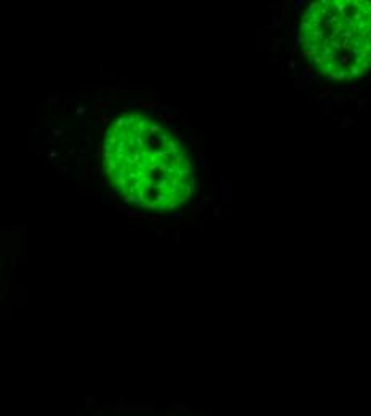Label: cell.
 I'll return each mask as SVG.
<instances>
[{
    "mask_svg": "<svg viewBox=\"0 0 371 416\" xmlns=\"http://www.w3.org/2000/svg\"><path fill=\"white\" fill-rule=\"evenodd\" d=\"M232 203V181L222 179L221 181V203L219 205H230Z\"/></svg>",
    "mask_w": 371,
    "mask_h": 416,
    "instance_id": "obj_1",
    "label": "cell"
},
{
    "mask_svg": "<svg viewBox=\"0 0 371 416\" xmlns=\"http://www.w3.org/2000/svg\"><path fill=\"white\" fill-rule=\"evenodd\" d=\"M331 5H334V10H336V15H338L339 18H347L349 16V8H347V5L344 3V0H334V2H331Z\"/></svg>",
    "mask_w": 371,
    "mask_h": 416,
    "instance_id": "obj_2",
    "label": "cell"
},
{
    "mask_svg": "<svg viewBox=\"0 0 371 416\" xmlns=\"http://www.w3.org/2000/svg\"><path fill=\"white\" fill-rule=\"evenodd\" d=\"M325 35H326V31L325 29H321V27H315L312 32L307 34V42H318V40H323L325 39Z\"/></svg>",
    "mask_w": 371,
    "mask_h": 416,
    "instance_id": "obj_3",
    "label": "cell"
},
{
    "mask_svg": "<svg viewBox=\"0 0 371 416\" xmlns=\"http://www.w3.org/2000/svg\"><path fill=\"white\" fill-rule=\"evenodd\" d=\"M165 151L170 154V157H174V156H176V154L179 152V143H178L176 139L170 138V139H168L166 143H165Z\"/></svg>",
    "mask_w": 371,
    "mask_h": 416,
    "instance_id": "obj_4",
    "label": "cell"
},
{
    "mask_svg": "<svg viewBox=\"0 0 371 416\" xmlns=\"http://www.w3.org/2000/svg\"><path fill=\"white\" fill-rule=\"evenodd\" d=\"M313 29H315V27L312 26V23H310V21H309V19H304L302 23H301L299 29H298V34H299V35H304V34L307 35L309 32H312Z\"/></svg>",
    "mask_w": 371,
    "mask_h": 416,
    "instance_id": "obj_5",
    "label": "cell"
},
{
    "mask_svg": "<svg viewBox=\"0 0 371 416\" xmlns=\"http://www.w3.org/2000/svg\"><path fill=\"white\" fill-rule=\"evenodd\" d=\"M328 75L331 77V80H344L346 77L349 75V72H347V69H342L341 67V69H334L333 72H330Z\"/></svg>",
    "mask_w": 371,
    "mask_h": 416,
    "instance_id": "obj_6",
    "label": "cell"
},
{
    "mask_svg": "<svg viewBox=\"0 0 371 416\" xmlns=\"http://www.w3.org/2000/svg\"><path fill=\"white\" fill-rule=\"evenodd\" d=\"M194 192H195V178L192 176V179H191V182L189 184H186L184 186V200H187V199H191V197L194 195Z\"/></svg>",
    "mask_w": 371,
    "mask_h": 416,
    "instance_id": "obj_7",
    "label": "cell"
},
{
    "mask_svg": "<svg viewBox=\"0 0 371 416\" xmlns=\"http://www.w3.org/2000/svg\"><path fill=\"white\" fill-rule=\"evenodd\" d=\"M147 146V138L143 135H135V149L136 151H143Z\"/></svg>",
    "mask_w": 371,
    "mask_h": 416,
    "instance_id": "obj_8",
    "label": "cell"
},
{
    "mask_svg": "<svg viewBox=\"0 0 371 416\" xmlns=\"http://www.w3.org/2000/svg\"><path fill=\"white\" fill-rule=\"evenodd\" d=\"M312 85V83L307 80V79H302V77H296L295 79V90H307Z\"/></svg>",
    "mask_w": 371,
    "mask_h": 416,
    "instance_id": "obj_9",
    "label": "cell"
},
{
    "mask_svg": "<svg viewBox=\"0 0 371 416\" xmlns=\"http://www.w3.org/2000/svg\"><path fill=\"white\" fill-rule=\"evenodd\" d=\"M170 179H171L170 176L163 174L162 178H160V179H158V181L155 182V189H160V192H163L165 189H166L168 186H170Z\"/></svg>",
    "mask_w": 371,
    "mask_h": 416,
    "instance_id": "obj_10",
    "label": "cell"
},
{
    "mask_svg": "<svg viewBox=\"0 0 371 416\" xmlns=\"http://www.w3.org/2000/svg\"><path fill=\"white\" fill-rule=\"evenodd\" d=\"M352 125H354V118L351 115H342L339 118V128L346 130V128H351Z\"/></svg>",
    "mask_w": 371,
    "mask_h": 416,
    "instance_id": "obj_11",
    "label": "cell"
},
{
    "mask_svg": "<svg viewBox=\"0 0 371 416\" xmlns=\"http://www.w3.org/2000/svg\"><path fill=\"white\" fill-rule=\"evenodd\" d=\"M154 156H155L158 159V162H170L171 157H170V154H168L165 149H154Z\"/></svg>",
    "mask_w": 371,
    "mask_h": 416,
    "instance_id": "obj_12",
    "label": "cell"
},
{
    "mask_svg": "<svg viewBox=\"0 0 371 416\" xmlns=\"http://www.w3.org/2000/svg\"><path fill=\"white\" fill-rule=\"evenodd\" d=\"M168 200V197L163 194V192H160V194H154V202L157 203V205H160L162 208H165V203Z\"/></svg>",
    "mask_w": 371,
    "mask_h": 416,
    "instance_id": "obj_13",
    "label": "cell"
},
{
    "mask_svg": "<svg viewBox=\"0 0 371 416\" xmlns=\"http://www.w3.org/2000/svg\"><path fill=\"white\" fill-rule=\"evenodd\" d=\"M147 192L144 191V189H139V191L136 192V199H138V202H139V205H144V203H147L149 202V199H147Z\"/></svg>",
    "mask_w": 371,
    "mask_h": 416,
    "instance_id": "obj_14",
    "label": "cell"
},
{
    "mask_svg": "<svg viewBox=\"0 0 371 416\" xmlns=\"http://www.w3.org/2000/svg\"><path fill=\"white\" fill-rule=\"evenodd\" d=\"M336 69V62H325L323 64V67H321L320 70H321V75H328L330 72H333V70Z\"/></svg>",
    "mask_w": 371,
    "mask_h": 416,
    "instance_id": "obj_15",
    "label": "cell"
},
{
    "mask_svg": "<svg viewBox=\"0 0 371 416\" xmlns=\"http://www.w3.org/2000/svg\"><path fill=\"white\" fill-rule=\"evenodd\" d=\"M309 21L312 23V26H313V27H318V26L321 24V16L318 15V11H315V13H310V15H309Z\"/></svg>",
    "mask_w": 371,
    "mask_h": 416,
    "instance_id": "obj_16",
    "label": "cell"
},
{
    "mask_svg": "<svg viewBox=\"0 0 371 416\" xmlns=\"http://www.w3.org/2000/svg\"><path fill=\"white\" fill-rule=\"evenodd\" d=\"M125 215H127L128 218H139V219H150V216H149V215L139 213V211H131V210H128Z\"/></svg>",
    "mask_w": 371,
    "mask_h": 416,
    "instance_id": "obj_17",
    "label": "cell"
},
{
    "mask_svg": "<svg viewBox=\"0 0 371 416\" xmlns=\"http://www.w3.org/2000/svg\"><path fill=\"white\" fill-rule=\"evenodd\" d=\"M349 16H351V18L355 21V24H357V23H360V21H363V19H369V18H366L365 15H363V13H362L360 10H354V11H352V15H349Z\"/></svg>",
    "mask_w": 371,
    "mask_h": 416,
    "instance_id": "obj_18",
    "label": "cell"
},
{
    "mask_svg": "<svg viewBox=\"0 0 371 416\" xmlns=\"http://www.w3.org/2000/svg\"><path fill=\"white\" fill-rule=\"evenodd\" d=\"M339 37L342 39V40H354V37H355V32L354 31H351V29H344L341 32V35Z\"/></svg>",
    "mask_w": 371,
    "mask_h": 416,
    "instance_id": "obj_19",
    "label": "cell"
},
{
    "mask_svg": "<svg viewBox=\"0 0 371 416\" xmlns=\"http://www.w3.org/2000/svg\"><path fill=\"white\" fill-rule=\"evenodd\" d=\"M143 182H144V191L147 194H154V191H155V182H152V181H143Z\"/></svg>",
    "mask_w": 371,
    "mask_h": 416,
    "instance_id": "obj_20",
    "label": "cell"
},
{
    "mask_svg": "<svg viewBox=\"0 0 371 416\" xmlns=\"http://www.w3.org/2000/svg\"><path fill=\"white\" fill-rule=\"evenodd\" d=\"M283 24H285V21L280 18L278 15H275V13H274V15H272V26H274V27H282Z\"/></svg>",
    "mask_w": 371,
    "mask_h": 416,
    "instance_id": "obj_21",
    "label": "cell"
},
{
    "mask_svg": "<svg viewBox=\"0 0 371 416\" xmlns=\"http://www.w3.org/2000/svg\"><path fill=\"white\" fill-rule=\"evenodd\" d=\"M325 62H326V61L323 59V56H321V54H317V56H313V58H312V64L318 66L320 69L323 67V64H325Z\"/></svg>",
    "mask_w": 371,
    "mask_h": 416,
    "instance_id": "obj_22",
    "label": "cell"
},
{
    "mask_svg": "<svg viewBox=\"0 0 371 416\" xmlns=\"http://www.w3.org/2000/svg\"><path fill=\"white\" fill-rule=\"evenodd\" d=\"M222 210H224V207L218 203V205H214V207L211 208V215H213L214 218H221V216H222Z\"/></svg>",
    "mask_w": 371,
    "mask_h": 416,
    "instance_id": "obj_23",
    "label": "cell"
},
{
    "mask_svg": "<svg viewBox=\"0 0 371 416\" xmlns=\"http://www.w3.org/2000/svg\"><path fill=\"white\" fill-rule=\"evenodd\" d=\"M336 23H339V16L336 13H330L328 15V21H326V26H334Z\"/></svg>",
    "mask_w": 371,
    "mask_h": 416,
    "instance_id": "obj_24",
    "label": "cell"
},
{
    "mask_svg": "<svg viewBox=\"0 0 371 416\" xmlns=\"http://www.w3.org/2000/svg\"><path fill=\"white\" fill-rule=\"evenodd\" d=\"M123 202L125 203H133V205H139V202H138V199H136V195H130V194H127L123 197Z\"/></svg>",
    "mask_w": 371,
    "mask_h": 416,
    "instance_id": "obj_25",
    "label": "cell"
},
{
    "mask_svg": "<svg viewBox=\"0 0 371 416\" xmlns=\"http://www.w3.org/2000/svg\"><path fill=\"white\" fill-rule=\"evenodd\" d=\"M112 126H114V128H118V130L123 128V126H125V115H122V117H117V118H115V122L112 123Z\"/></svg>",
    "mask_w": 371,
    "mask_h": 416,
    "instance_id": "obj_26",
    "label": "cell"
},
{
    "mask_svg": "<svg viewBox=\"0 0 371 416\" xmlns=\"http://www.w3.org/2000/svg\"><path fill=\"white\" fill-rule=\"evenodd\" d=\"M194 207H195V210H197L198 213H203V211L206 210V203H203L202 200H195L194 202Z\"/></svg>",
    "mask_w": 371,
    "mask_h": 416,
    "instance_id": "obj_27",
    "label": "cell"
},
{
    "mask_svg": "<svg viewBox=\"0 0 371 416\" xmlns=\"http://www.w3.org/2000/svg\"><path fill=\"white\" fill-rule=\"evenodd\" d=\"M331 109H333V106L330 103H323V104H321V114H323V115H330L331 114Z\"/></svg>",
    "mask_w": 371,
    "mask_h": 416,
    "instance_id": "obj_28",
    "label": "cell"
},
{
    "mask_svg": "<svg viewBox=\"0 0 371 416\" xmlns=\"http://www.w3.org/2000/svg\"><path fill=\"white\" fill-rule=\"evenodd\" d=\"M141 207L146 208V210H160V208H162L160 205H157V203L154 202V200H152V202H147V203H144V205H141Z\"/></svg>",
    "mask_w": 371,
    "mask_h": 416,
    "instance_id": "obj_29",
    "label": "cell"
},
{
    "mask_svg": "<svg viewBox=\"0 0 371 416\" xmlns=\"http://www.w3.org/2000/svg\"><path fill=\"white\" fill-rule=\"evenodd\" d=\"M349 62H351V54H342L339 58V61H338V64L339 66H347Z\"/></svg>",
    "mask_w": 371,
    "mask_h": 416,
    "instance_id": "obj_30",
    "label": "cell"
},
{
    "mask_svg": "<svg viewBox=\"0 0 371 416\" xmlns=\"http://www.w3.org/2000/svg\"><path fill=\"white\" fill-rule=\"evenodd\" d=\"M368 104H369V99H358V104H357V107H358L360 112H363V111L368 107Z\"/></svg>",
    "mask_w": 371,
    "mask_h": 416,
    "instance_id": "obj_31",
    "label": "cell"
},
{
    "mask_svg": "<svg viewBox=\"0 0 371 416\" xmlns=\"http://www.w3.org/2000/svg\"><path fill=\"white\" fill-rule=\"evenodd\" d=\"M293 40H295V47H298V45H304L306 42H307V39L304 37V35H299V34H298Z\"/></svg>",
    "mask_w": 371,
    "mask_h": 416,
    "instance_id": "obj_32",
    "label": "cell"
},
{
    "mask_svg": "<svg viewBox=\"0 0 371 416\" xmlns=\"http://www.w3.org/2000/svg\"><path fill=\"white\" fill-rule=\"evenodd\" d=\"M331 101L333 104H338V106H346V99L342 96H331Z\"/></svg>",
    "mask_w": 371,
    "mask_h": 416,
    "instance_id": "obj_33",
    "label": "cell"
},
{
    "mask_svg": "<svg viewBox=\"0 0 371 416\" xmlns=\"http://www.w3.org/2000/svg\"><path fill=\"white\" fill-rule=\"evenodd\" d=\"M157 139H158V143H163V144H165L166 141L170 139V135H168V133H165V131H162V133H158V135H157Z\"/></svg>",
    "mask_w": 371,
    "mask_h": 416,
    "instance_id": "obj_34",
    "label": "cell"
},
{
    "mask_svg": "<svg viewBox=\"0 0 371 416\" xmlns=\"http://www.w3.org/2000/svg\"><path fill=\"white\" fill-rule=\"evenodd\" d=\"M278 3H280V8H278V10H280V13H282V15H280V18L285 21V16H286V6H285V5H286V2H285V0H282V2H278Z\"/></svg>",
    "mask_w": 371,
    "mask_h": 416,
    "instance_id": "obj_35",
    "label": "cell"
},
{
    "mask_svg": "<svg viewBox=\"0 0 371 416\" xmlns=\"http://www.w3.org/2000/svg\"><path fill=\"white\" fill-rule=\"evenodd\" d=\"M341 90L342 91H354V93H358V87L357 85H346V87H341Z\"/></svg>",
    "mask_w": 371,
    "mask_h": 416,
    "instance_id": "obj_36",
    "label": "cell"
},
{
    "mask_svg": "<svg viewBox=\"0 0 371 416\" xmlns=\"http://www.w3.org/2000/svg\"><path fill=\"white\" fill-rule=\"evenodd\" d=\"M302 6H304V0H295V15H298Z\"/></svg>",
    "mask_w": 371,
    "mask_h": 416,
    "instance_id": "obj_37",
    "label": "cell"
},
{
    "mask_svg": "<svg viewBox=\"0 0 371 416\" xmlns=\"http://www.w3.org/2000/svg\"><path fill=\"white\" fill-rule=\"evenodd\" d=\"M285 43H286V40H285V39H275V40H274V43H272V45H274V47H277L278 50H282Z\"/></svg>",
    "mask_w": 371,
    "mask_h": 416,
    "instance_id": "obj_38",
    "label": "cell"
},
{
    "mask_svg": "<svg viewBox=\"0 0 371 416\" xmlns=\"http://www.w3.org/2000/svg\"><path fill=\"white\" fill-rule=\"evenodd\" d=\"M152 95H154V99H155V103L160 104V99H162V91H160V90H154Z\"/></svg>",
    "mask_w": 371,
    "mask_h": 416,
    "instance_id": "obj_39",
    "label": "cell"
},
{
    "mask_svg": "<svg viewBox=\"0 0 371 416\" xmlns=\"http://www.w3.org/2000/svg\"><path fill=\"white\" fill-rule=\"evenodd\" d=\"M310 74H312V69L310 67H306V69H302V72H301L299 77H302V79H309Z\"/></svg>",
    "mask_w": 371,
    "mask_h": 416,
    "instance_id": "obj_40",
    "label": "cell"
},
{
    "mask_svg": "<svg viewBox=\"0 0 371 416\" xmlns=\"http://www.w3.org/2000/svg\"><path fill=\"white\" fill-rule=\"evenodd\" d=\"M187 139H189V143H191V144H192V147H194V149H198V147H200V144H198V141H197V139H195L194 136H187Z\"/></svg>",
    "mask_w": 371,
    "mask_h": 416,
    "instance_id": "obj_41",
    "label": "cell"
},
{
    "mask_svg": "<svg viewBox=\"0 0 371 416\" xmlns=\"http://www.w3.org/2000/svg\"><path fill=\"white\" fill-rule=\"evenodd\" d=\"M341 48L351 50V48H352V40H342V42H341Z\"/></svg>",
    "mask_w": 371,
    "mask_h": 416,
    "instance_id": "obj_42",
    "label": "cell"
},
{
    "mask_svg": "<svg viewBox=\"0 0 371 416\" xmlns=\"http://www.w3.org/2000/svg\"><path fill=\"white\" fill-rule=\"evenodd\" d=\"M286 64H288V69H290V70L295 69V67H296V61H295V58H288V62H286Z\"/></svg>",
    "mask_w": 371,
    "mask_h": 416,
    "instance_id": "obj_43",
    "label": "cell"
},
{
    "mask_svg": "<svg viewBox=\"0 0 371 416\" xmlns=\"http://www.w3.org/2000/svg\"><path fill=\"white\" fill-rule=\"evenodd\" d=\"M360 67H362V70H363V72H365V70H366V69L369 67V59H365V61H362V62H360Z\"/></svg>",
    "mask_w": 371,
    "mask_h": 416,
    "instance_id": "obj_44",
    "label": "cell"
},
{
    "mask_svg": "<svg viewBox=\"0 0 371 416\" xmlns=\"http://www.w3.org/2000/svg\"><path fill=\"white\" fill-rule=\"evenodd\" d=\"M191 125H192V123L189 122V118H187V117H184V118H183V122H181V126H183V128H189Z\"/></svg>",
    "mask_w": 371,
    "mask_h": 416,
    "instance_id": "obj_45",
    "label": "cell"
},
{
    "mask_svg": "<svg viewBox=\"0 0 371 416\" xmlns=\"http://www.w3.org/2000/svg\"><path fill=\"white\" fill-rule=\"evenodd\" d=\"M200 200H202V202H203V203H210V202H211V200H213V197H211V195H210V194H206V195H203V197H202V199H200Z\"/></svg>",
    "mask_w": 371,
    "mask_h": 416,
    "instance_id": "obj_46",
    "label": "cell"
},
{
    "mask_svg": "<svg viewBox=\"0 0 371 416\" xmlns=\"http://www.w3.org/2000/svg\"><path fill=\"white\" fill-rule=\"evenodd\" d=\"M170 107H171V111H176V109H179V107H181V103H179V101H173Z\"/></svg>",
    "mask_w": 371,
    "mask_h": 416,
    "instance_id": "obj_47",
    "label": "cell"
},
{
    "mask_svg": "<svg viewBox=\"0 0 371 416\" xmlns=\"http://www.w3.org/2000/svg\"><path fill=\"white\" fill-rule=\"evenodd\" d=\"M269 51H270V54H272V56H277V54L280 53V50H278L277 47H274V45L270 47V50H269Z\"/></svg>",
    "mask_w": 371,
    "mask_h": 416,
    "instance_id": "obj_48",
    "label": "cell"
},
{
    "mask_svg": "<svg viewBox=\"0 0 371 416\" xmlns=\"http://www.w3.org/2000/svg\"><path fill=\"white\" fill-rule=\"evenodd\" d=\"M150 144H152L154 147H158V139H157V136H150Z\"/></svg>",
    "mask_w": 371,
    "mask_h": 416,
    "instance_id": "obj_49",
    "label": "cell"
},
{
    "mask_svg": "<svg viewBox=\"0 0 371 416\" xmlns=\"http://www.w3.org/2000/svg\"><path fill=\"white\" fill-rule=\"evenodd\" d=\"M290 31H291V37L295 39L296 35H298V27H296V26H291V27H290Z\"/></svg>",
    "mask_w": 371,
    "mask_h": 416,
    "instance_id": "obj_50",
    "label": "cell"
},
{
    "mask_svg": "<svg viewBox=\"0 0 371 416\" xmlns=\"http://www.w3.org/2000/svg\"><path fill=\"white\" fill-rule=\"evenodd\" d=\"M269 8H270L272 11H274V10L277 11V10L280 8V3H270V5H269Z\"/></svg>",
    "mask_w": 371,
    "mask_h": 416,
    "instance_id": "obj_51",
    "label": "cell"
},
{
    "mask_svg": "<svg viewBox=\"0 0 371 416\" xmlns=\"http://www.w3.org/2000/svg\"><path fill=\"white\" fill-rule=\"evenodd\" d=\"M117 211H120V213H127L128 208L125 207V205H123V207H122V205H118V207H117Z\"/></svg>",
    "mask_w": 371,
    "mask_h": 416,
    "instance_id": "obj_52",
    "label": "cell"
},
{
    "mask_svg": "<svg viewBox=\"0 0 371 416\" xmlns=\"http://www.w3.org/2000/svg\"><path fill=\"white\" fill-rule=\"evenodd\" d=\"M117 199V194H115V191H110L109 192V200L112 202V200H115Z\"/></svg>",
    "mask_w": 371,
    "mask_h": 416,
    "instance_id": "obj_53",
    "label": "cell"
},
{
    "mask_svg": "<svg viewBox=\"0 0 371 416\" xmlns=\"http://www.w3.org/2000/svg\"><path fill=\"white\" fill-rule=\"evenodd\" d=\"M179 216H181L179 213H171V215H170V218H171L173 221H178V219H179Z\"/></svg>",
    "mask_w": 371,
    "mask_h": 416,
    "instance_id": "obj_54",
    "label": "cell"
},
{
    "mask_svg": "<svg viewBox=\"0 0 371 416\" xmlns=\"http://www.w3.org/2000/svg\"><path fill=\"white\" fill-rule=\"evenodd\" d=\"M295 23H296V15H293L290 18V26H295Z\"/></svg>",
    "mask_w": 371,
    "mask_h": 416,
    "instance_id": "obj_55",
    "label": "cell"
},
{
    "mask_svg": "<svg viewBox=\"0 0 371 416\" xmlns=\"http://www.w3.org/2000/svg\"><path fill=\"white\" fill-rule=\"evenodd\" d=\"M163 235H165V230H163V229H158V230H157V237L160 238V237H163Z\"/></svg>",
    "mask_w": 371,
    "mask_h": 416,
    "instance_id": "obj_56",
    "label": "cell"
},
{
    "mask_svg": "<svg viewBox=\"0 0 371 416\" xmlns=\"http://www.w3.org/2000/svg\"><path fill=\"white\" fill-rule=\"evenodd\" d=\"M127 82H128V79H127V77H123L122 80H118V83H117V85H125V83H127Z\"/></svg>",
    "mask_w": 371,
    "mask_h": 416,
    "instance_id": "obj_57",
    "label": "cell"
},
{
    "mask_svg": "<svg viewBox=\"0 0 371 416\" xmlns=\"http://www.w3.org/2000/svg\"><path fill=\"white\" fill-rule=\"evenodd\" d=\"M270 62H280L278 56H270Z\"/></svg>",
    "mask_w": 371,
    "mask_h": 416,
    "instance_id": "obj_58",
    "label": "cell"
},
{
    "mask_svg": "<svg viewBox=\"0 0 371 416\" xmlns=\"http://www.w3.org/2000/svg\"><path fill=\"white\" fill-rule=\"evenodd\" d=\"M150 221H155V223H160V221H163V219H160L158 216H150Z\"/></svg>",
    "mask_w": 371,
    "mask_h": 416,
    "instance_id": "obj_59",
    "label": "cell"
},
{
    "mask_svg": "<svg viewBox=\"0 0 371 416\" xmlns=\"http://www.w3.org/2000/svg\"><path fill=\"white\" fill-rule=\"evenodd\" d=\"M173 135H174V136H181V131H179L178 128H173Z\"/></svg>",
    "mask_w": 371,
    "mask_h": 416,
    "instance_id": "obj_60",
    "label": "cell"
},
{
    "mask_svg": "<svg viewBox=\"0 0 371 416\" xmlns=\"http://www.w3.org/2000/svg\"><path fill=\"white\" fill-rule=\"evenodd\" d=\"M133 106H136V103H125V107H133Z\"/></svg>",
    "mask_w": 371,
    "mask_h": 416,
    "instance_id": "obj_61",
    "label": "cell"
},
{
    "mask_svg": "<svg viewBox=\"0 0 371 416\" xmlns=\"http://www.w3.org/2000/svg\"><path fill=\"white\" fill-rule=\"evenodd\" d=\"M83 111H85V109H83V107H79V109H77L75 112H77V114H82V112H83Z\"/></svg>",
    "mask_w": 371,
    "mask_h": 416,
    "instance_id": "obj_62",
    "label": "cell"
}]
</instances>
